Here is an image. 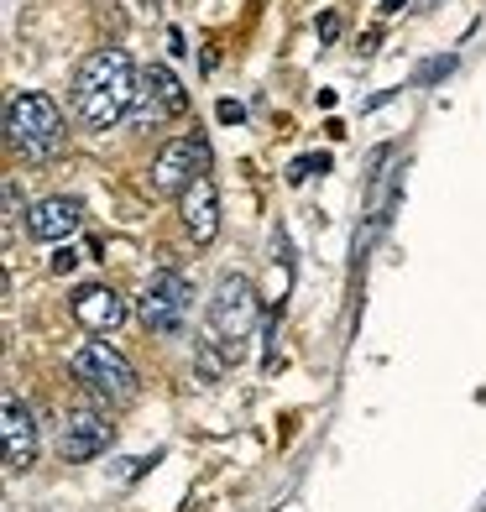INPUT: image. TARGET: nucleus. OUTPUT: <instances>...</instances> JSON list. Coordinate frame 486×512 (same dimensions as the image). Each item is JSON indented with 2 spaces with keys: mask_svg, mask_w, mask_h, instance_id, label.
I'll use <instances>...</instances> for the list:
<instances>
[{
  "mask_svg": "<svg viewBox=\"0 0 486 512\" xmlns=\"http://www.w3.org/2000/svg\"><path fill=\"white\" fill-rule=\"evenodd\" d=\"M6 131L11 142L27 152V157H53L63 147V115L48 95H37V89H21V95H11L6 105Z\"/></svg>",
  "mask_w": 486,
  "mask_h": 512,
  "instance_id": "f03ea898",
  "label": "nucleus"
},
{
  "mask_svg": "<svg viewBox=\"0 0 486 512\" xmlns=\"http://www.w3.org/2000/svg\"><path fill=\"white\" fill-rule=\"evenodd\" d=\"M79 220H84V209H79V199H68V194H53V199H42L32 215H27V230L37 241H68L79 230Z\"/></svg>",
  "mask_w": 486,
  "mask_h": 512,
  "instance_id": "9b49d317",
  "label": "nucleus"
},
{
  "mask_svg": "<svg viewBox=\"0 0 486 512\" xmlns=\"http://www.w3.org/2000/svg\"><path fill=\"white\" fill-rule=\"evenodd\" d=\"M136 100V68L126 48H100L79 68V121L89 131H110L121 115H131Z\"/></svg>",
  "mask_w": 486,
  "mask_h": 512,
  "instance_id": "f257e3e1",
  "label": "nucleus"
},
{
  "mask_svg": "<svg viewBox=\"0 0 486 512\" xmlns=\"http://www.w3.org/2000/svg\"><path fill=\"white\" fill-rule=\"evenodd\" d=\"M74 262H79L74 251H58V256H53V272H68V267H74Z\"/></svg>",
  "mask_w": 486,
  "mask_h": 512,
  "instance_id": "ddd939ff",
  "label": "nucleus"
},
{
  "mask_svg": "<svg viewBox=\"0 0 486 512\" xmlns=\"http://www.w3.org/2000/svg\"><path fill=\"white\" fill-rule=\"evenodd\" d=\"M403 6H408V0H387V6H382V11H403Z\"/></svg>",
  "mask_w": 486,
  "mask_h": 512,
  "instance_id": "4468645a",
  "label": "nucleus"
},
{
  "mask_svg": "<svg viewBox=\"0 0 486 512\" xmlns=\"http://www.w3.org/2000/svg\"><path fill=\"white\" fill-rule=\"evenodd\" d=\"M257 319H262V298L251 288V277L225 272L215 283V298H210V330L220 340H246L257 330Z\"/></svg>",
  "mask_w": 486,
  "mask_h": 512,
  "instance_id": "20e7f679",
  "label": "nucleus"
},
{
  "mask_svg": "<svg viewBox=\"0 0 486 512\" xmlns=\"http://www.w3.org/2000/svg\"><path fill=\"white\" fill-rule=\"evenodd\" d=\"M178 209H183V230L194 236V246H210L220 236V189H215L210 173L194 178L189 189L178 194Z\"/></svg>",
  "mask_w": 486,
  "mask_h": 512,
  "instance_id": "6e6552de",
  "label": "nucleus"
},
{
  "mask_svg": "<svg viewBox=\"0 0 486 512\" xmlns=\"http://www.w3.org/2000/svg\"><path fill=\"white\" fill-rule=\"evenodd\" d=\"M204 173H210V147L204 142H168L152 162V194H183Z\"/></svg>",
  "mask_w": 486,
  "mask_h": 512,
  "instance_id": "0eeeda50",
  "label": "nucleus"
},
{
  "mask_svg": "<svg viewBox=\"0 0 486 512\" xmlns=\"http://www.w3.org/2000/svg\"><path fill=\"white\" fill-rule=\"evenodd\" d=\"M6 460H11V471H27L37 460V424H32V408L16 392H6Z\"/></svg>",
  "mask_w": 486,
  "mask_h": 512,
  "instance_id": "f8f14e48",
  "label": "nucleus"
},
{
  "mask_svg": "<svg viewBox=\"0 0 486 512\" xmlns=\"http://www.w3.org/2000/svg\"><path fill=\"white\" fill-rule=\"evenodd\" d=\"M58 450L63 460H95L110 450V424L100 413H68V424L58 429Z\"/></svg>",
  "mask_w": 486,
  "mask_h": 512,
  "instance_id": "9d476101",
  "label": "nucleus"
},
{
  "mask_svg": "<svg viewBox=\"0 0 486 512\" xmlns=\"http://www.w3.org/2000/svg\"><path fill=\"white\" fill-rule=\"evenodd\" d=\"M74 319L84 324L89 335H110V330H121V324H126V298L115 288L89 283V288L74 293Z\"/></svg>",
  "mask_w": 486,
  "mask_h": 512,
  "instance_id": "1a4fd4ad",
  "label": "nucleus"
},
{
  "mask_svg": "<svg viewBox=\"0 0 486 512\" xmlns=\"http://www.w3.org/2000/svg\"><path fill=\"white\" fill-rule=\"evenodd\" d=\"M74 377L89 382V387H95L100 398H110V403H131V398H136V366L115 351L110 340L79 345V351H74Z\"/></svg>",
  "mask_w": 486,
  "mask_h": 512,
  "instance_id": "7ed1b4c3",
  "label": "nucleus"
},
{
  "mask_svg": "<svg viewBox=\"0 0 486 512\" xmlns=\"http://www.w3.org/2000/svg\"><path fill=\"white\" fill-rule=\"evenodd\" d=\"M183 110H189V89H183L162 63H152L147 74L136 79V100H131L136 126H157V121H168V115H183Z\"/></svg>",
  "mask_w": 486,
  "mask_h": 512,
  "instance_id": "423d86ee",
  "label": "nucleus"
},
{
  "mask_svg": "<svg viewBox=\"0 0 486 512\" xmlns=\"http://www.w3.org/2000/svg\"><path fill=\"white\" fill-rule=\"evenodd\" d=\"M189 304H194V288L183 283L178 272H157L152 283L142 288L136 314H142V324H147L152 335H178L183 319H189Z\"/></svg>",
  "mask_w": 486,
  "mask_h": 512,
  "instance_id": "39448f33",
  "label": "nucleus"
}]
</instances>
